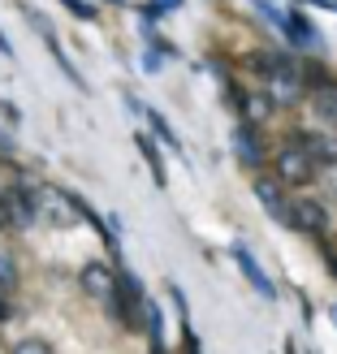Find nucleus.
<instances>
[{
	"label": "nucleus",
	"mask_w": 337,
	"mask_h": 354,
	"mask_svg": "<svg viewBox=\"0 0 337 354\" xmlns=\"http://www.w3.org/2000/svg\"><path fill=\"white\" fill-rule=\"evenodd\" d=\"M35 221H39V212H35V190L30 186L0 190V225L5 229H30Z\"/></svg>",
	"instance_id": "1"
},
{
	"label": "nucleus",
	"mask_w": 337,
	"mask_h": 354,
	"mask_svg": "<svg viewBox=\"0 0 337 354\" xmlns=\"http://www.w3.org/2000/svg\"><path fill=\"white\" fill-rule=\"evenodd\" d=\"M78 286H82V294L109 303V298L121 294V277H117V268H113L109 259H86L82 268H78Z\"/></svg>",
	"instance_id": "2"
},
{
	"label": "nucleus",
	"mask_w": 337,
	"mask_h": 354,
	"mask_svg": "<svg viewBox=\"0 0 337 354\" xmlns=\"http://www.w3.org/2000/svg\"><path fill=\"white\" fill-rule=\"evenodd\" d=\"M273 169H277V182L281 186H307L316 177V160L298 147V143H286L277 156H273Z\"/></svg>",
	"instance_id": "3"
},
{
	"label": "nucleus",
	"mask_w": 337,
	"mask_h": 354,
	"mask_svg": "<svg viewBox=\"0 0 337 354\" xmlns=\"http://www.w3.org/2000/svg\"><path fill=\"white\" fill-rule=\"evenodd\" d=\"M264 95H268L277 109H294L298 100H307V82L294 65H286V69H277L273 78H264Z\"/></svg>",
	"instance_id": "4"
},
{
	"label": "nucleus",
	"mask_w": 337,
	"mask_h": 354,
	"mask_svg": "<svg viewBox=\"0 0 337 354\" xmlns=\"http://www.w3.org/2000/svg\"><path fill=\"white\" fill-rule=\"evenodd\" d=\"M26 22H30L35 30H39V35H44V44H48V52H52V61H57V65L65 69V78H69V82H74V86H78V91H91V86H86V78L78 74V65H74V61H69V57H65V48L57 44V30H52V22H48V17H44L39 9H26Z\"/></svg>",
	"instance_id": "5"
},
{
	"label": "nucleus",
	"mask_w": 337,
	"mask_h": 354,
	"mask_svg": "<svg viewBox=\"0 0 337 354\" xmlns=\"http://www.w3.org/2000/svg\"><path fill=\"white\" fill-rule=\"evenodd\" d=\"M229 151H234V160L246 165V169H259L264 160H268V147H264V138L255 134V126H234V134H229Z\"/></svg>",
	"instance_id": "6"
},
{
	"label": "nucleus",
	"mask_w": 337,
	"mask_h": 354,
	"mask_svg": "<svg viewBox=\"0 0 337 354\" xmlns=\"http://www.w3.org/2000/svg\"><path fill=\"white\" fill-rule=\"evenodd\" d=\"M290 229L298 234H311V238H325L329 229V207L320 199H294L290 203Z\"/></svg>",
	"instance_id": "7"
},
{
	"label": "nucleus",
	"mask_w": 337,
	"mask_h": 354,
	"mask_svg": "<svg viewBox=\"0 0 337 354\" xmlns=\"http://www.w3.org/2000/svg\"><path fill=\"white\" fill-rule=\"evenodd\" d=\"M229 255H234V263H238V272H242L246 281H251V290H255L259 298H268V303H277V286H273V277H268V272L259 268V259H255L251 251H246L242 242H234V246H229Z\"/></svg>",
	"instance_id": "8"
},
{
	"label": "nucleus",
	"mask_w": 337,
	"mask_h": 354,
	"mask_svg": "<svg viewBox=\"0 0 337 354\" xmlns=\"http://www.w3.org/2000/svg\"><path fill=\"white\" fill-rule=\"evenodd\" d=\"M255 199H259V207L268 212V216L277 221V225H286L290 229V203H286V194H281V182H273V177H255Z\"/></svg>",
	"instance_id": "9"
},
{
	"label": "nucleus",
	"mask_w": 337,
	"mask_h": 354,
	"mask_svg": "<svg viewBox=\"0 0 337 354\" xmlns=\"http://www.w3.org/2000/svg\"><path fill=\"white\" fill-rule=\"evenodd\" d=\"M238 121L242 126H264V121H273V113H277V104L264 95V91H238Z\"/></svg>",
	"instance_id": "10"
},
{
	"label": "nucleus",
	"mask_w": 337,
	"mask_h": 354,
	"mask_svg": "<svg viewBox=\"0 0 337 354\" xmlns=\"http://www.w3.org/2000/svg\"><path fill=\"white\" fill-rule=\"evenodd\" d=\"M294 143L303 147L316 165H337V134H329V130H311V134H307V130H298V134H294Z\"/></svg>",
	"instance_id": "11"
},
{
	"label": "nucleus",
	"mask_w": 337,
	"mask_h": 354,
	"mask_svg": "<svg viewBox=\"0 0 337 354\" xmlns=\"http://www.w3.org/2000/svg\"><path fill=\"white\" fill-rule=\"evenodd\" d=\"M307 104H311V117L320 121V126L337 130V82H320V86H311Z\"/></svg>",
	"instance_id": "12"
},
{
	"label": "nucleus",
	"mask_w": 337,
	"mask_h": 354,
	"mask_svg": "<svg viewBox=\"0 0 337 354\" xmlns=\"http://www.w3.org/2000/svg\"><path fill=\"white\" fill-rule=\"evenodd\" d=\"M290 44L311 48V52H320V48H325V39H320V30H316V22H311V17H303V13H294V9H290Z\"/></svg>",
	"instance_id": "13"
},
{
	"label": "nucleus",
	"mask_w": 337,
	"mask_h": 354,
	"mask_svg": "<svg viewBox=\"0 0 337 354\" xmlns=\"http://www.w3.org/2000/svg\"><path fill=\"white\" fill-rule=\"evenodd\" d=\"M246 69H255V74H264V78H273L277 69H286L290 65V57L286 52H273V48H255V52H246V61H242Z\"/></svg>",
	"instance_id": "14"
},
{
	"label": "nucleus",
	"mask_w": 337,
	"mask_h": 354,
	"mask_svg": "<svg viewBox=\"0 0 337 354\" xmlns=\"http://www.w3.org/2000/svg\"><path fill=\"white\" fill-rule=\"evenodd\" d=\"M134 143H138V151H143V165L152 169V182H156V186H169V177H165V156H161V143H156L152 134H134Z\"/></svg>",
	"instance_id": "15"
},
{
	"label": "nucleus",
	"mask_w": 337,
	"mask_h": 354,
	"mask_svg": "<svg viewBox=\"0 0 337 354\" xmlns=\"http://www.w3.org/2000/svg\"><path fill=\"white\" fill-rule=\"evenodd\" d=\"M143 121H147V126H152V134L161 138V143H165V147H169L173 156H182V138L173 134V126H169V121H165V113H156V109H147V117H143Z\"/></svg>",
	"instance_id": "16"
},
{
	"label": "nucleus",
	"mask_w": 337,
	"mask_h": 354,
	"mask_svg": "<svg viewBox=\"0 0 337 354\" xmlns=\"http://www.w3.org/2000/svg\"><path fill=\"white\" fill-rule=\"evenodd\" d=\"M251 9L264 17V22H273L281 35L290 39V9H281V5H273V0H251Z\"/></svg>",
	"instance_id": "17"
},
{
	"label": "nucleus",
	"mask_w": 337,
	"mask_h": 354,
	"mask_svg": "<svg viewBox=\"0 0 337 354\" xmlns=\"http://www.w3.org/2000/svg\"><path fill=\"white\" fill-rule=\"evenodd\" d=\"M61 9H65V13H74L78 22H95V17H100V9L91 5V0H61Z\"/></svg>",
	"instance_id": "18"
},
{
	"label": "nucleus",
	"mask_w": 337,
	"mask_h": 354,
	"mask_svg": "<svg viewBox=\"0 0 337 354\" xmlns=\"http://www.w3.org/2000/svg\"><path fill=\"white\" fill-rule=\"evenodd\" d=\"M9 354H57L44 337H22V342H13V350Z\"/></svg>",
	"instance_id": "19"
},
{
	"label": "nucleus",
	"mask_w": 337,
	"mask_h": 354,
	"mask_svg": "<svg viewBox=\"0 0 337 354\" xmlns=\"http://www.w3.org/2000/svg\"><path fill=\"white\" fill-rule=\"evenodd\" d=\"M161 65H165V52L147 48V52H143V69H147V74H161Z\"/></svg>",
	"instance_id": "20"
},
{
	"label": "nucleus",
	"mask_w": 337,
	"mask_h": 354,
	"mask_svg": "<svg viewBox=\"0 0 337 354\" xmlns=\"http://www.w3.org/2000/svg\"><path fill=\"white\" fill-rule=\"evenodd\" d=\"M182 342H186V354H203L199 342H194V328H186V324H182Z\"/></svg>",
	"instance_id": "21"
},
{
	"label": "nucleus",
	"mask_w": 337,
	"mask_h": 354,
	"mask_svg": "<svg viewBox=\"0 0 337 354\" xmlns=\"http://www.w3.org/2000/svg\"><path fill=\"white\" fill-rule=\"evenodd\" d=\"M147 5H156L161 13H169V9H182V0H147Z\"/></svg>",
	"instance_id": "22"
},
{
	"label": "nucleus",
	"mask_w": 337,
	"mask_h": 354,
	"mask_svg": "<svg viewBox=\"0 0 337 354\" xmlns=\"http://www.w3.org/2000/svg\"><path fill=\"white\" fill-rule=\"evenodd\" d=\"M0 156H13V138L5 130H0Z\"/></svg>",
	"instance_id": "23"
},
{
	"label": "nucleus",
	"mask_w": 337,
	"mask_h": 354,
	"mask_svg": "<svg viewBox=\"0 0 337 354\" xmlns=\"http://www.w3.org/2000/svg\"><path fill=\"white\" fill-rule=\"evenodd\" d=\"M0 57H13V44H9V35L0 30Z\"/></svg>",
	"instance_id": "24"
},
{
	"label": "nucleus",
	"mask_w": 337,
	"mask_h": 354,
	"mask_svg": "<svg viewBox=\"0 0 337 354\" xmlns=\"http://www.w3.org/2000/svg\"><path fill=\"white\" fill-rule=\"evenodd\" d=\"M303 5H320V9H329V13H337V0H303Z\"/></svg>",
	"instance_id": "25"
},
{
	"label": "nucleus",
	"mask_w": 337,
	"mask_h": 354,
	"mask_svg": "<svg viewBox=\"0 0 337 354\" xmlns=\"http://www.w3.org/2000/svg\"><path fill=\"white\" fill-rule=\"evenodd\" d=\"M9 315H13V311H9V303H5V294H0V320H9Z\"/></svg>",
	"instance_id": "26"
},
{
	"label": "nucleus",
	"mask_w": 337,
	"mask_h": 354,
	"mask_svg": "<svg viewBox=\"0 0 337 354\" xmlns=\"http://www.w3.org/2000/svg\"><path fill=\"white\" fill-rule=\"evenodd\" d=\"M329 320H333V324H337V303H333V307H329Z\"/></svg>",
	"instance_id": "27"
},
{
	"label": "nucleus",
	"mask_w": 337,
	"mask_h": 354,
	"mask_svg": "<svg viewBox=\"0 0 337 354\" xmlns=\"http://www.w3.org/2000/svg\"><path fill=\"white\" fill-rule=\"evenodd\" d=\"M286 354H298V346H294V342H286Z\"/></svg>",
	"instance_id": "28"
},
{
	"label": "nucleus",
	"mask_w": 337,
	"mask_h": 354,
	"mask_svg": "<svg viewBox=\"0 0 337 354\" xmlns=\"http://www.w3.org/2000/svg\"><path fill=\"white\" fill-rule=\"evenodd\" d=\"M329 272H333V277H337V255H333V263H329Z\"/></svg>",
	"instance_id": "29"
},
{
	"label": "nucleus",
	"mask_w": 337,
	"mask_h": 354,
	"mask_svg": "<svg viewBox=\"0 0 337 354\" xmlns=\"http://www.w3.org/2000/svg\"><path fill=\"white\" fill-rule=\"evenodd\" d=\"M109 5H126V0H109Z\"/></svg>",
	"instance_id": "30"
},
{
	"label": "nucleus",
	"mask_w": 337,
	"mask_h": 354,
	"mask_svg": "<svg viewBox=\"0 0 337 354\" xmlns=\"http://www.w3.org/2000/svg\"><path fill=\"white\" fill-rule=\"evenodd\" d=\"M0 229H5V225H0Z\"/></svg>",
	"instance_id": "31"
}]
</instances>
